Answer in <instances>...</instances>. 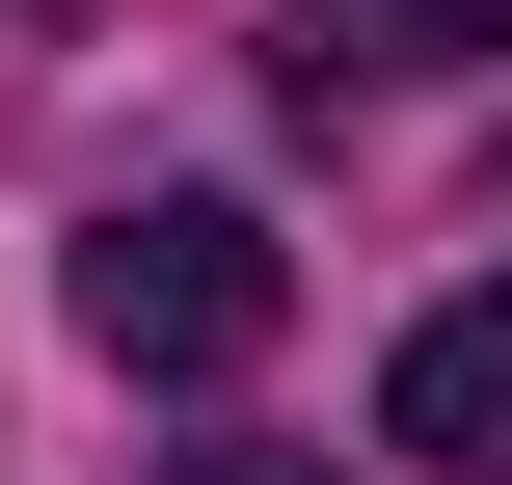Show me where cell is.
<instances>
[{
    "instance_id": "cell-1",
    "label": "cell",
    "mask_w": 512,
    "mask_h": 485,
    "mask_svg": "<svg viewBox=\"0 0 512 485\" xmlns=\"http://www.w3.org/2000/svg\"><path fill=\"white\" fill-rule=\"evenodd\" d=\"M270 324H297V270H270L243 189H135V216H81V351H108V378H243Z\"/></svg>"
},
{
    "instance_id": "cell-4",
    "label": "cell",
    "mask_w": 512,
    "mask_h": 485,
    "mask_svg": "<svg viewBox=\"0 0 512 485\" xmlns=\"http://www.w3.org/2000/svg\"><path fill=\"white\" fill-rule=\"evenodd\" d=\"M189 485H324V459H189Z\"/></svg>"
},
{
    "instance_id": "cell-2",
    "label": "cell",
    "mask_w": 512,
    "mask_h": 485,
    "mask_svg": "<svg viewBox=\"0 0 512 485\" xmlns=\"http://www.w3.org/2000/svg\"><path fill=\"white\" fill-rule=\"evenodd\" d=\"M378 432H405L432 485H512V297H432V324H405V378H378Z\"/></svg>"
},
{
    "instance_id": "cell-3",
    "label": "cell",
    "mask_w": 512,
    "mask_h": 485,
    "mask_svg": "<svg viewBox=\"0 0 512 485\" xmlns=\"http://www.w3.org/2000/svg\"><path fill=\"white\" fill-rule=\"evenodd\" d=\"M459 54H512V0H297V81L351 108V81H459Z\"/></svg>"
}]
</instances>
